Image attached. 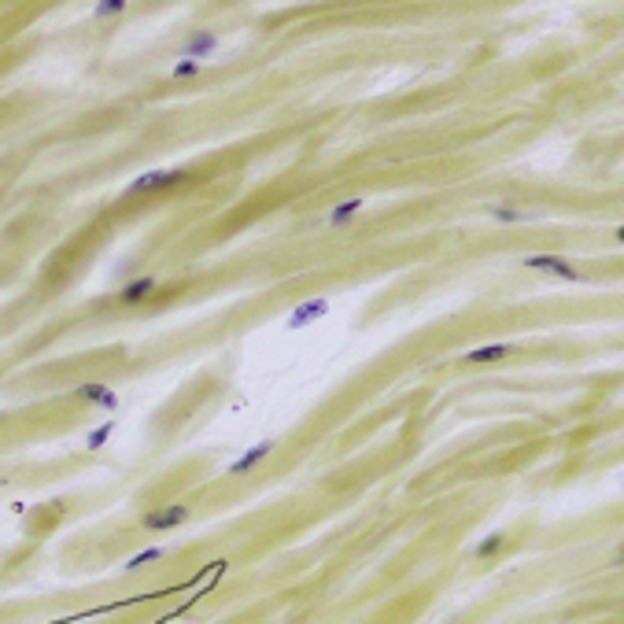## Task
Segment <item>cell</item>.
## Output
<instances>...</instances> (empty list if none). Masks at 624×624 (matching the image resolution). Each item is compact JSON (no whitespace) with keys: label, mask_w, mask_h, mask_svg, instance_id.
I'll use <instances>...</instances> for the list:
<instances>
[{"label":"cell","mask_w":624,"mask_h":624,"mask_svg":"<svg viewBox=\"0 0 624 624\" xmlns=\"http://www.w3.org/2000/svg\"><path fill=\"white\" fill-rule=\"evenodd\" d=\"M188 181V170L174 167V170H148L141 174V178L126 188V196H141V193H159V188H170V185H181Z\"/></svg>","instance_id":"6da1fadb"},{"label":"cell","mask_w":624,"mask_h":624,"mask_svg":"<svg viewBox=\"0 0 624 624\" xmlns=\"http://www.w3.org/2000/svg\"><path fill=\"white\" fill-rule=\"evenodd\" d=\"M188 521V506H167V510H155V514H144V521L141 525L144 528H152V532H167V528H178V525H185Z\"/></svg>","instance_id":"7a4b0ae2"},{"label":"cell","mask_w":624,"mask_h":624,"mask_svg":"<svg viewBox=\"0 0 624 624\" xmlns=\"http://www.w3.org/2000/svg\"><path fill=\"white\" fill-rule=\"evenodd\" d=\"M528 270H543V273H554V278H565V281H580V273L565 263L561 255H528L525 259Z\"/></svg>","instance_id":"3957f363"},{"label":"cell","mask_w":624,"mask_h":624,"mask_svg":"<svg viewBox=\"0 0 624 624\" xmlns=\"http://www.w3.org/2000/svg\"><path fill=\"white\" fill-rule=\"evenodd\" d=\"M517 351L514 344H484V347H476V351H466V366H484V362H499V358H510Z\"/></svg>","instance_id":"277c9868"},{"label":"cell","mask_w":624,"mask_h":624,"mask_svg":"<svg viewBox=\"0 0 624 624\" xmlns=\"http://www.w3.org/2000/svg\"><path fill=\"white\" fill-rule=\"evenodd\" d=\"M329 311V299H311V303H299V307L292 311V318H288V329H303V325H311L318 322Z\"/></svg>","instance_id":"5b68a950"},{"label":"cell","mask_w":624,"mask_h":624,"mask_svg":"<svg viewBox=\"0 0 624 624\" xmlns=\"http://www.w3.org/2000/svg\"><path fill=\"white\" fill-rule=\"evenodd\" d=\"M273 447H278V443H273V440H263V443H255V447H252V451H248V455H240V458L233 462V466H229V473H233V476H237V473H248V469H255V466H259V462H263V458H266V455L273 451Z\"/></svg>","instance_id":"8992f818"},{"label":"cell","mask_w":624,"mask_h":624,"mask_svg":"<svg viewBox=\"0 0 624 624\" xmlns=\"http://www.w3.org/2000/svg\"><path fill=\"white\" fill-rule=\"evenodd\" d=\"M214 48H219V37H214V34H207V30H203V34H193V37H188L181 52L188 56V60H203V56H211Z\"/></svg>","instance_id":"52a82bcc"},{"label":"cell","mask_w":624,"mask_h":624,"mask_svg":"<svg viewBox=\"0 0 624 624\" xmlns=\"http://www.w3.org/2000/svg\"><path fill=\"white\" fill-rule=\"evenodd\" d=\"M155 288H159L155 278H134V281H129L122 292H119V299H122V303H141V299L155 296Z\"/></svg>","instance_id":"ba28073f"},{"label":"cell","mask_w":624,"mask_h":624,"mask_svg":"<svg viewBox=\"0 0 624 624\" xmlns=\"http://www.w3.org/2000/svg\"><path fill=\"white\" fill-rule=\"evenodd\" d=\"M362 203H366L362 196H351V200H344L340 207H332V214H329V226H332V229H344V226H347V222H351L355 214L362 211Z\"/></svg>","instance_id":"9c48e42d"},{"label":"cell","mask_w":624,"mask_h":624,"mask_svg":"<svg viewBox=\"0 0 624 624\" xmlns=\"http://www.w3.org/2000/svg\"><path fill=\"white\" fill-rule=\"evenodd\" d=\"M78 399H85V403H100V406H108V410H115V406H119L115 391L104 388V384H82V388H78Z\"/></svg>","instance_id":"30bf717a"},{"label":"cell","mask_w":624,"mask_h":624,"mask_svg":"<svg viewBox=\"0 0 624 624\" xmlns=\"http://www.w3.org/2000/svg\"><path fill=\"white\" fill-rule=\"evenodd\" d=\"M491 219L502 222V226H514V222H528L535 219L532 211H517V207H491Z\"/></svg>","instance_id":"8fae6325"},{"label":"cell","mask_w":624,"mask_h":624,"mask_svg":"<svg viewBox=\"0 0 624 624\" xmlns=\"http://www.w3.org/2000/svg\"><path fill=\"white\" fill-rule=\"evenodd\" d=\"M126 11V0H100L93 8V19H111V15H122Z\"/></svg>","instance_id":"7c38bea8"},{"label":"cell","mask_w":624,"mask_h":624,"mask_svg":"<svg viewBox=\"0 0 624 624\" xmlns=\"http://www.w3.org/2000/svg\"><path fill=\"white\" fill-rule=\"evenodd\" d=\"M159 558H163V550L148 547V550H141L137 558H129V561H126V569H129V573H134V569H144V565H152V561H159Z\"/></svg>","instance_id":"4fadbf2b"},{"label":"cell","mask_w":624,"mask_h":624,"mask_svg":"<svg viewBox=\"0 0 624 624\" xmlns=\"http://www.w3.org/2000/svg\"><path fill=\"white\" fill-rule=\"evenodd\" d=\"M502 543H506V540H502V532H491L484 543H476V558H491V554H495V550H499Z\"/></svg>","instance_id":"5bb4252c"},{"label":"cell","mask_w":624,"mask_h":624,"mask_svg":"<svg viewBox=\"0 0 624 624\" xmlns=\"http://www.w3.org/2000/svg\"><path fill=\"white\" fill-rule=\"evenodd\" d=\"M200 74V63L196 60H181L178 67H174V78H196Z\"/></svg>","instance_id":"9a60e30c"},{"label":"cell","mask_w":624,"mask_h":624,"mask_svg":"<svg viewBox=\"0 0 624 624\" xmlns=\"http://www.w3.org/2000/svg\"><path fill=\"white\" fill-rule=\"evenodd\" d=\"M111 432H115V425H111V422H108V425H100V429L93 432V436H89V451H93V447H100V443H108Z\"/></svg>","instance_id":"2e32d148"}]
</instances>
